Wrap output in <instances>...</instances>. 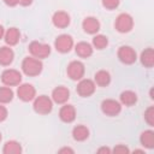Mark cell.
Listing matches in <instances>:
<instances>
[{
    "label": "cell",
    "mask_w": 154,
    "mask_h": 154,
    "mask_svg": "<svg viewBox=\"0 0 154 154\" xmlns=\"http://www.w3.org/2000/svg\"><path fill=\"white\" fill-rule=\"evenodd\" d=\"M22 72L29 77L38 76L43 70V64L41 59L34 58V57H25L22 61Z\"/></svg>",
    "instance_id": "obj_1"
},
{
    "label": "cell",
    "mask_w": 154,
    "mask_h": 154,
    "mask_svg": "<svg viewBox=\"0 0 154 154\" xmlns=\"http://www.w3.org/2000/svg\"><path fill=\"white\" fill-rule=\"evenodd\" d=\"M53 101L47 95H38L32 100V108L37 114L46 116L53 109Z\"/></svg>",
    "instance_id": "obj_2"
},
{
    "label": "cell",
    "mask_w": 154,
    "mask_h": 154,
    "mask_svg": "<svg viewBox=\"0 0 154 154\" xmlns=\"http://www.w3.org/2000/svg\"><path fill=\"white\" fill-rule=\"evenodd\" d=\"M114 28L120 34H128L134 29V18L131 14L123 12L119 13L114 20Z\"/></svg>",
    "instance_id": "obj_3"
},
{
    "label": "cell",
    "mask_w": 154,
    "mask_h": 154,
    "mask_svg": "<svg viewBox=\"0 0 154 154\" xmlns=\"http://www.w3.org/2000/svg\"><path fill=\"white\" fill-rule=\"evenodd\" d=\"M28 51H29L31 57L42 60V59L48 58V55L51 54V46L45 43V42L31 41L28 46Z\"/></svg>",
    "instance_id": "obj_4"
},
{
    "label": "cell",
    "mask_w": 154,
    "mask_h": 154,
    "mask_svg": "<svg viewBox=\"0 0 154 154\" xmlns=\"http://www.w3.org/2000/svg\"><path fill=\"white\" fill-rule=\"evenodd\" d=\"M1 82L7 87H18L22 83V72L16 69H5L1 72Z\"/></svg>",
    "instance_id": "obj_5"
},
{
    "label": "cell",
    "mask_w": 154,
    "mask_h": 154,
    "mask_svg": "<svg viewBox=\"0 0 154 154\" xmlns=\"http://www.w3.org/2000/svg\"><path fill=\"white\" fill-rule=\"evenodd\" d=\"M66 73L71 81H79L84 77L85 66L81 60H72L67 64Z\"/></svg>",
    "instance_id": "obj_6"
},
{
    "label": "cell",
    "mask_w": 154,
    "mask_h": 154,
    "mask_svg": "<svg viewBox=\"0 0 154 154\" xmlns=\"http://www.w3.org/2000/svg\"><path fill=\"white\" fill-rule=\"evenodd\" d=\"M73 46H75L73 38L69 34H60L54 40V48L57 49V52L63 53V54L71 52Z\"/></svg>",
    "instance_id": "obj_7"
},
{
    "label": "cell",
    "mask_w": 154,
    "mask_h": 154,
    "mask_svg": "<svg viewBox=\"0 0 154 154\" xmlns=\"http://www.w3.org/2000/svg\"><path fill=\"white\" fill-rule=\"evenodd\" d=\"M117 57L125 65H132L137 60V53L131 46H120L117 51Z\"/></svg>",
    "instance_id": "obj_8"
},
{
    "label": "cell",
    "mask_w": 154,
    "mask_h": 154,
    "mask_svg": "<svg viewBox=\"0 0 154 154\" xmlns=\"http://www.w3.org/2000/svg\"><path fill=\"white\" fill-rule=\"evenodd\" d=\"M95 90H96V84L94 79L84 78V77L78 81L76 87V91L81 97H89L95 93Z\"/></svg>",
    "instance_id": "obj_9"
},
{
    "label": "cell",
    "mask_w": 154,
    "mask_h": 154,
    "mask_svg": "<svg viewBox=\"0 0 154 154\" xmlns=\"http://www.w3.org/2000/svg\"><path fill=\"white\" fill-rule=\"evenodd\" d=\"M122 107H123L122 103L118 100H114V99H105L100 105L101 112L107 117L118 116L122 112Z\"/></svg>",
    "instance_id": "obj_10"
},
{
    "label": "cell",
    "mask_w": 154,
    "mask_h": 154,
    "mask_svg": "<svg viewBox=\"0 0 154 154\" xmlns=\"http://www.w3.org/2000/svg\"><path fill=\"white\" fill-rule=\"evenodd\" d=\"M17 96L23 102H30L36 97V89L30 83H20L17 88Z\"/></svg>",
    "instance_id": "obj_11"
},
{
    "label": "cell",
    "mask_w": 154,
    "mask_h": 154,
    "mask_svg": "<svg viewBox=\"0 0 154 154\" xmlns=\"http://www.w3.org/2000/svg\"><path fill=\"white\" fill-rule=\"evenodd\" d=\"M51 99L54 103H58V105H64L69 101L70 99V90L64 87V85H58L55 87L53 90H52V95H51Z\"/></svg>",
    "instance_id": "obj_12"
},
{
    "label": "cell",
    "mask_w": 154,
    "mask_h": 154,
    "mask_svg": "<svg viewBox=\"0 0 154 154\" xmlns=\"http://www.w3.org/2000/svg\"><path fill=\"white\" fill-rule=\"evenodd\" d=\"M82 29H83L84 32H87L89 35H95L101 29L100 20L94 16H88L82 22Z\"/></svg>",
    "instance_id": "obj_13"
},
{
    "label": "cell",
    "mask_w": 154,
    "mask_h": 154,
    "mask_svg": "<svg viewBox=\"0 0 154 154\" xmlns=\"http://www.w3.org/2000/svg\"><path fill=\"white\" fill-rule=\"evenodd\" d=\"M52 23L58 29H65L71 23V17L66 11H57L52 16Z\"/></svg>",
    "instance_id": "obj_14"
},
{
    "label": "cell",
    "mask_w": 154,
    "mask_h": 154,
    "mask_svg": "<svg viewBox=\"0 0 154 154\" xmlns=\"http://www.w3.org/2000/svg\"><path fill=\"white\" fill-rule=\"evenodd\" d=\"M59 118L63 123L70 124L76 119V108L73 105L64 103L59 109Z\"/></svg>",
    "instance_id": "obj_15"
},
{
    "label": "cell",
    "mask_w": 154,
    "mask_h": 154,
    "mask_svg": "<svg viewBox=\"0 0 154 154\" xmlns=\"http://www.w3.org/2000/svg\"><path fill=\"white\" fill-rule=\"evenodd\" d=\"M75 52L76 54L79 57V58H83V59H87V58H90L93 55V52H94V48L91 46V43L89 42H85V41H79L77 42L75 46Z\"/></svg>",
    "instance_id": "obj_16"
},
{
    "label": "cell",
    "mask_w": 154,
    "mask_h": 154,
    "mask_svg": "<svg viewBox=\"0 0 154 154\" xmlns=\"http://www.w3.org/2000/svg\"><path fill=\"white\" fill-rule=\"evenodd\" d=\"M20 40V31L18 28L16 26H11L7 30H5V35H4V41L7 46L12 47L16 46Z\"/></svg>",
    "instance_id": "obj_17"
},
{
    "label": "cell",
    "mask_w": 154,
    "mask_h": 154,
    "mask_svg": "<svg viewBox=\"0 0 154 154\" xmlns=\"http://www.w3.org/2000/svg\"><path fill=\"white\" fill-rule=\"evenodd\" d=\"M14 59V52L10 46L0 47V65L1 66H10Z\"/></svg>",
    "instance_id": "obj_18"
},
{
    "label": "cell",
    "mask_w": 154,
    "mask_h": 154,
    "mask_svg": "<svg viewBox=\"0 0 154 154\" xmlns=\"http://www.w3.org/2000/svg\"><path fill=\"white\" fill-rule=\"evenodd\" d=\"M137 94L134 90H124L120 93L119 95V102L122 103V106H126V107H131L137 102Z\"/></svg>",
    "instance_id": "obj_19"
},
{
    "label": "cell",
    "mask_w": 154,
    "mask_h": 154,
    "mask_svg": "<svg viewBox=\"0 0 154 154\" xmlns=\"http://www.w3.org/2000/svg\"><path fill=\"white\" fill-rule=\"evenodd\" d=\"M140 143L143 148L153 149L154 148V131L152 129L142 131L140 135Z\"/></svg>",
    "instance_id": "obj_20"
},
{
    "label": "cell",
    "mask_w": 154,
    "mask_h": 154,
    "mask_svg": "<svg viewBox=\"0 0 154 154\" xmlns=\"http://www.w3.org/2000/svg\"><path fill=\"white\" fill-rule=\"evenodd\" d=\"M94 82L97 87H107L111 83V73L107 70H99L94 75Z\"/></svg>",
    "instance_id": "obj_21"
},
{
    "label": "cell",
    "mask_w": 154,
    "mask_h": 154,
    "mask_svg": "<svg viewBox=\"0 0 154 154\" xmlns=\"http://www.w3.org/2000/svg\"><path fill=\"white\" fill-rule=\"evenodd\" d=\"M140 61L147 69H152L154 66V51L152 47H148L144 51H142L140 55Z\"/></svg>",
    "instance_id": "obj_22"
},
{
    "label": "cell",
    "mask_w": 154,
    "mask_h": 154,
    "mask_svg": "<svg viewBox=\"0 0 154 154\" xmlns=\"http://www.w3.org/2000/svg\"><path fill=\"white\" fill-rule=\"evenodd\" d=\"M89 129L85 126V125H76L73 129H72V138L77 142H83L85 140H88L89 137Z\"/></svg>",
    "instance_id": "obj_23"
},
{
    "label": "cell",
    "mask_w": 154,
    "mask_h": 154,
    "mask_svg": "<svg viewBox=\"0 0 154 154\" xmlns=\"http://www.w3.org/2000/svg\"><path fill=\"white\" fill-rule=\"evenodd\" d=\"M22 152H23L22 144L16 140L6 141L4 147H2V153L4 154H20Z\"/></svg>",
    "instance_id": "obj_24"
},
{
    "label": "cell",
    "mask_w": 154,
    "mask_h": 154,
    "mask_svg": "<svg viewBox=\"0 0 154 154\" xmlns=\"http://www.w3.org/2000/svg\"><path fill=\"white\" fill-rule=\"evenodd\" d=\"M91 46L95 49L102 51L108 46V37L103 34H95L91 41Z\"/></svg>",
    "instance_id": "obj_25"
},
{
    "label": "cell",
    "mask_w": 154,
    "mask_h": 154,
    "mask_svg": "<svg viewBox=\"0 0 154 154\" xmlns=\"http://www.w3.org/2000/svg\"><path fill=\"white\" fill-rule=\"evenodd\" d=\"M13 96H14V93L11 89V87H7V85L0 87V103L6 105L11 102L13 100Z\"/></svg>",
    "instance_id": "obj_26"
},
{
    "label": "cell",
    "mask_w": 154,
    "mask_h": 154,
    "mask_svg": "<svg viewBox=\"0 0 154 154\" xmlns=\"http://www.w3.org/2000/svg\"><path fill=\"white\" fill-rule=\"evenodd\" d=\"M144 122L153 128L154 126V106H149L146 111H144Z\"/></svg>",
    "instance_id": "obj_27"
},
{
    "label": "cell",
    "mask_w": 154,
    "mask_h": 154,
    "mask_svg": "<svg viewBox=\"0 0 154 154\" xmlns=\"http://www.w3.org/2000/svg\"><path fill=\"white\" fill-rule=\"evenodd\" d=\"M101 4L106 10L112 11V10H116L120 5V0H101Z\"/></svg>",
    "instance_id": "obj_28"
},
{
    "label": "cell",
    "mask_w": 154,
    "mask_h": 154,
    "mask_svg": "<svg viewBox=\"0 0 154 154\" xmlns=\"http://www.w3.org/2000/svg\"><path fill=\"white\" fill-rule=\"evenodd\" d=\"M112 153H114V154H129L130 153V149L125 144H117L112 149Z\"/></svg>",
    "instance_id": "obj_29"
},
{
    "label": "cell",
    "mask_w": 154,
    "mask_h": 154,
    "mask_svg": "<svg viewBox=\"0 0 154 154\" xmlns=\"http://www.w3.org/2000/svg\"><path fill=\"white\" fill-rule=\"evenodd\" d=\"M8 116V111L6 108V106H4V103H0V123L6 120Z\"/></svg>",
    "instance_id": "obj_30"
},
{
    "label": "cell",
    "mask_w": 154,
    "mask_h": 154,
    "mask_svg": "<svg viewBox=\"0 0 154 154\" xmlns=\"http://www.w3.org/2000/svg\"><path fill=\"white\" fill-rule=\"evenodd\" d=\"M58 153L59 154H73L75 153V150L72 149V148H70V147H63V148H60L59 150H58Z\"/></svg>",
    "instance_id": "obj_31"
},
{
    "label": "cell",
    "mask_w": 154,
    "mask_h": 154,
    "mask_svg": "<svg viewBox=\"0 0 154 154\" xmlns=\"http://www.w3.org/2000/svg\"><path fill=\"white\" fill-rule=\"evenodd\" d=\"M96 152H97L99 154H111V153H112V149L108 148V147H100Z\"/></svg>",
    "instance_id": "obj_32"
},
{
    "label": "cell",
    "mask_w": 154,
    "mask_h": 154,
    "mask_svg": "<svg viewBox=\"0 0 154 154\" xmlns=\"http://www.w3.org/2000/svg\"><path fill=\"white\" fill-rule=\"evenodd\" d=\"M5 2V5L10 6V7H14L18 5V0H2Z\"/></svg>",
    "instance_id": "obj_33"
},
{
    "label": "cell",
    "mask_w": 154,
    "mask_h": 154,
    "mask_svg": "<svg viewBox=\"0 0 154 154\" xmlns=\"http://www.w3.org/2000/svg\"><path fill=\"white\" fill-rule=\"evenodd\" d=\"M34 0H18V5L20 6H30Z\"/></svg>",
    "instance_id": "obj_34"
},
{
    "label": "cell",
    "mask_w": 154,
    "mask_h": 154,
    "mask_svg": "<svg viewBox=\"0 0 154 154\" xmlns=\"http://www.w3.org/2000/svg\"><path fill=\"white\" fill-rule=\"evenodd\" d=\"M4 35H5V28L0 24V40L4 38Z\"/></svg>",
    "instance_id": "obj_35"
},
{
    "label": "cell",
    "mask_w": 154,
    "mask_h": 154,
    "mask_svg": "<svg viewBox=\"0 0 154 154\" xmlns=\"http://www.w3.org/2000/svg\"><path fill=\"white\" fill-rule=\"evenodd\" d=\"M134 153H144V149H135Z\"/></svg>",
    "instance_id": "obj_36"
},
{
    "label": "cell",
    "mask_w": 154,
    "mask_h": 154,
    "mask_svg": "<svg viewBox=\"0 0 154 154\" xmlns=\"http://www.w3.org/2000/svg\"><path fill=\"white\" fill-rule=\"evenodd\" d=\"M1 140H2V136H1V132H0V142H1Z\"/></svg>",
    "instance_id": "obj_37"
}]
</instances>
